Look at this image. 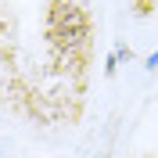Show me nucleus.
<instances>
[{
	"mask_svg": "<svg viewBox=\"0 0 158 158\" xmlns=\"http://www.w3.org/2000/svg\"><path fill=\"white\" fill-rule=\"evenodd\" d=\"M155 65H158V54H151V69H155Z\"/></svg>",
	"mask_w": 158,
	"mask_h": 158,
	"instance_id": "nucleus-2",
	"label": "nucleus"
},
{
	"mask_svg": "<svg viewBox=\"0 0 158 158\" xmlns=\"http://www.w3.org/2000/svg\"><path fill=\"white\" fill-rule=\"evenodd\" d=\"M86 36V18L76 4H58L54 15H50V40L58 43H76V40Z\"/></svg>",
	"mask_w": 158,
	"mask_h": 158,
	"instance_id": "nucleus-1",
	"label": "nucleus"
}]
</instances>
